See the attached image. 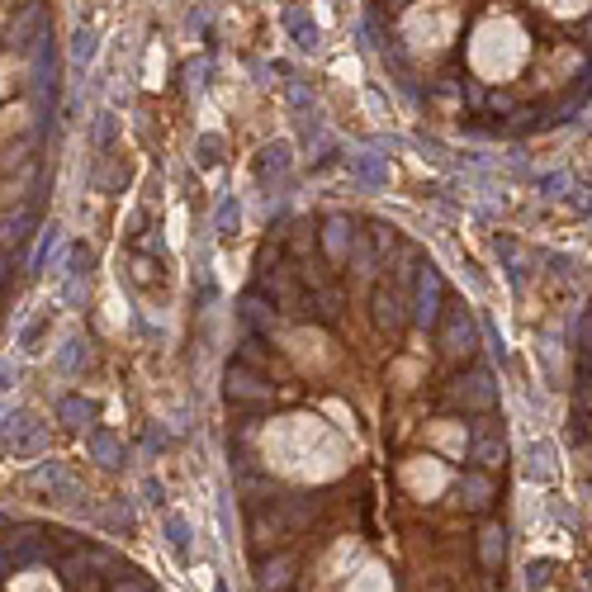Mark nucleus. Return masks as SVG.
<instances>
[{
	"mask_svg": "<svg viewBox=\"0 0 592 592\" xmlns=\"http://www.w3.org/2000/svg\"><path fill=\"white\" fill-rule=\"evenodd\" d=\"M308 550L304 545H285V550H270V555L252 559V583L256 592H294L304 578Z\"/></svg>",
	"mask_w": 592,
	"mask_h": 592,
	"instance_id": "nucleus-4",
	"label": "nucleus"
},
{
	"mask_svg": "<svg viewBox=\"0 0 592 592\" xmlns=\"http://www.w3.org/2000/svg\"><path fill=\"white\" fill-rule=\"evenodd\" d=\"M166 531H171V540H176L180 550H185V521H180V517H171V521H166Z\"/></svg>",
	"mask_w": 592,
	"mask_h": 592,
	"instance_id": "nucleus-8",
	"label": "nucleus"
},
{
	"mask_svg": "<svg viewBox=\"0 0 592 592\" xmlns=\"http://www.w3.org/2000/svg\"><path fill=\"white\" fill-rule=\"evenodd\" d=\"M394 90L469 138H531L592 105V0H356Z\"/></svg>",
	"mask_w": 592,
	"mask_h": 592,
	"instance_id": "nucleus-1",
	"label": "nucleus"
},
{
	"mask_svg": "<svg viewBox=\"0 0 592 592\" xmlns=\"http://www.w3.org/2000/svg\"><path fill=\"white\" fill-rule=\"evenodd\" d=\"M422 592H460V588H455L450 578H431V583H427V588H422Z\"/></svg>",
	"mask_w": 592,
	"mask_h": 592,
	"instance_id": "nucleus-9",
	"label": "nucleus"
},
{
	"mask_svg": "<svg viewBox=\"0 0 592 592\" xmlns=\"http://www.w3.org/2000/svg\"><path fill=\"white\" fill-rule=\"evenodd\" d=\"M555 583V564H545V559H536L531 569H526V588L540 592V588H550Z\"/></svg>",
	"mask_w": 592,
	"mask_h": 592,
	"instance_id": "nucleus-7",
	"label": "nucleus"
},
{
	"mask_svg": "<svg viewBox=\"0 0 592 592\" xmlns=\"http://www.w3.org/2000/svg\"><path fill=\"white\" fill-rule=\"evenodd\" d=\"M569 441L578 455V474L592 484V313L574 318V408H569Z\"/></svg>",
	"mask_w": 592,
	"mask_h": 592,
	"instance_id": "nucleus-2",
	"label": "nucleus"
},
{
	"mask_svg": "<svg viewBox=\"0 0 592 592\" xmlns=\"http://www.w3.org/2000/svg\"><path fill=\"white\" fill-rule=\"evenodd\" d=\"M133 564L128 559H119L109 545H95V540H86V545H76L72 555L57 559V583L67 592H105L109 583L119 574H128Z\"/></svg>",
	"mask_w": 592,
	"mask_h": 592,
	"instance_id": "nucleus-3",
	"label": "nucleus"
},
{
	"mask_svg": "<svg viewBox=\"0 0 592 592\" xmlns=\"http://www.w3.org/2000/svg\"><path fill=\"white\" fill-rule=\"evenodd\" d=\"M152 592H157V588H152Z\"/></svg>",
	"mask_w": 592,
	"mask_h": 592,
	"instance_id": "nucleus-10",
	"label": "nucleus"
},
{
	"mask_svg": "<svg viewBox=\"0 0 592 592\" xmlns=\"http://www.w3.org/2000/svg\"><path fill=\"white\" fill-rule=\"evenodd\" d=\"M507 545H512L507 521H498V517L479 521V536H474V564H479V574H503Z\"/></svg>",
	"mask_w": 592,
	"mask_h": 592,
	"instance_id": "nucleus-5",
	"label": "nucleus"
},
{
	"mask_svg": "<svg viewBox=\"0 0 592 592\" xmlns=\"http://www.w3.org/2000/svg\"><path fill=\"white\" fill-rule=\"evenodd\" d=\"M105 592H152V578H143L138 569H128V574H119Z\"/></svg>",
	"mask_w": 592,
	"mask_h": 592,
	"instance_id": "nucleus-6",
	"label": "nucleus"
}]
</instances>
